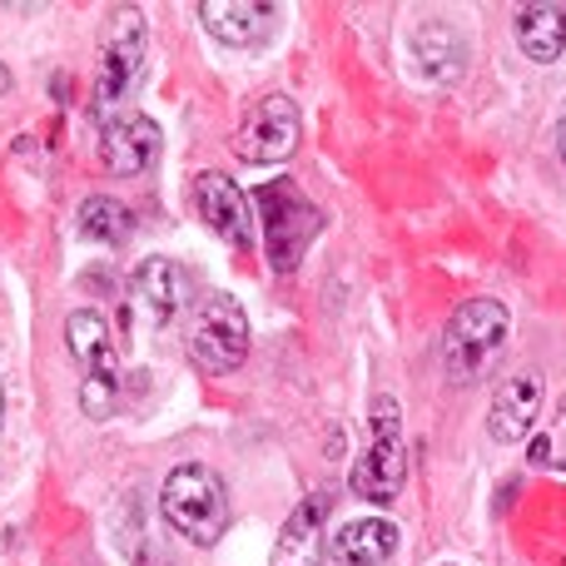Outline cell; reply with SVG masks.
<instances>
[{
  "label": "cell",
  "instance_id": "obj_15",
  "mask_svg": "<svg viewBox=\"0 0 566 566\" xmlns=\"http://www.w3.org/2000/svg\"><path fill=\"white\" fill-rule=\"evenodd\" d=\"M512 35H517L522 55L532 65H557L566 55V6L557 0H532V6H517L512 15Z\"/></svg>",
  "mask_w": 566,
  "mask_h": 566
},
{
  "label": "cell",
  "instance_id": "obj_13",
  "mask_svg": "<svg viewBox=\"0 0 566 566\" xmlns=\"http://www.w3.org/2000/svg\"><path fill=\"white\" fill-rule=\"evenodd\" d=\"M283 10L279 6H264V0H205L199 6V20L214 40L234 50H259L269 35H274Z\"/></svg>",
  "mask_w": 566,
  "mask_h": 566
},
{
  "label": "cell",
  "instance_id": "obj_22",
  "mask_svg": "<svg viewBox=\"0 0 566 566\" xmlns=\"http://www.w3.org/2000/svg\"><path fill=\"white\" fill-rule=\"evenodd\" d=\"M442 566H452V562H442Z\"/></svg>",
  "mask_w": 566,
  "mask_h": 566
},
{
  "label": "cell",
  "instance_id": "obj_4",
  "mask_svg": "<svg viewBox=\"0 0 566 566\" xmlns=\"http://www.w3.org/2000/svg\"><path fill=\"white\" fill-rule=\"evenodd\" d=\"M145 50H149L145 15L135 6L109 10V25L99 35V60H95V90H90V109L99 119L115 115V105L135 90L139 70H145Z\"/></svg>",
  "mask_w": 566,
  "mask_h": 566
},
{
  "label": "cell",
  "instance_id": "obj_9",
  "mask_svg": "<svg viewBox=\"0 0 566 566\" xmlns=\"http://www.w3.org/2000/svg\"><path fill=\"white\" fill-rule=\"evenodd\" d=\"M264 209V229H269V259H274L279 274H289V269H298V254L303 244L313 239V229H318V214H313V205H303V195L289 185V209H279V195L274 185L259 189L254 195V214Z\"/></svg>",
  "mask_w": 566,
  "mask_h": 566
},
{
  "label": "cell",
  "instance_id": "obj_14",
  "mask_svg": "<svg viewBox=\"0 0 566 566\" xmlns=\"http://www.w3.org/2000/svg\"><path fill=\"white\" fill-rule=\"evenodd\" d=\"M412 65L422 70L428 85H458L468 70V40L448 20H422L412 30Z\"/></svg>",
  "mask_w": 566,
  "mask_h": 566
},
{
  "label": "cell",
  "instance_id": "obj_7",
  "mask_svg": "<svg viewBox=\"0 0 566 566\" xmlns=\"http://www.w3.org/2000/svg\"><path fill=\"white\" fill-rule=\"evenodd\" d=\"M189 199H195V214L209 224V234H219L229 249H254V239H259L254 199H249L229 175H219V169L195 175Z\"/></svg>",
  "mask_w": 566,
  "mask_h": 566
},
{
  "label": "cell",
  "instance_id": "obj_20",
  "mask_svg": "<svg viewBox=\"0 0 566 566\" xmlns=\"http://www.w3.org/2000/svg\"><path fill=\"white\" fill-rule=\"evenodd\" d=\"M6 95H10V70L0 65V99H6Z\"/></svg>",
  "mask_w": 566,
  "mask_h": 566
},
{
  "label": "cell",
  "instance_id": "obj_11",
  "mask_svg": "<svg viewBox=\"0 0 566 566\" xmlns=\"http://www.w3.org/2000/svg\"><path fill=\"white\" fill-rule=\"evenodd\" d=\"M328 557V492H308L289 512L269 566H323Z\"/></svg>",
  "mask_w": 566,
  "mask_h": 566
},
{
  "label": "cell",
  "instance_id": "obj_5",
  "mask_svg": "<svg viewBox=\"0 0 566 566\" xmlns=\"http://www.w3.org/2000/svg\"><path fill=\"white\" fill-rule=\"evenodd\" d=\"M368 422H373V438H368V448H363V458L353 462L348 482H353V497L388 507V502L402 492V482H408V442H402L398 402L378 398L368 412Z\"/></svg>",
  "mask_w": 566,
  "mask_h": 566
},
{
  "label": "cell",
  "instance_id": "obj_3",
  "mask_svg": "<svg viewBox=\"0 0 566 566\" xmlns=\"http://www.w3.org/2000/svg\"><path fill=\"white\" fill-rule=\"evenodd\" d=\"M185 348L205 373H234L249 358V313L234 293L209 289L205 298L189 308L185 323Z\"/></svg>",
  "mask_w": 566,
  "mask_h": 566
},
{
  "label": "cell",
  "instance_id": "obj_16",
  "mask_svg": "<svg viewBox=\"0 0 566 566\" xmlns=\"http://www.w3.org/2000/svg\"><path fill=\"white\" fill-rule=\"evenodd\" d=\"M398 552V527L388 517H358L343 522L328 537V562L333 566H382Z\"/></svg>",
  "mask_w": 566,
  "mask_h": 566
},
{
  "label": "cell",
  "instance_id": "obj_17",
  "mask_svg": "<svg viewBox=\"0 0 566 566\" xmlns=\"http://www.w3.org/2000/svg\"><path fill=\"white\" fill-rule=\"evenodd\" d=\"M135 293L145 298L149 323H155V328H169L189 303V279L175 259H145L135 274Z\"/></svg>",
  "mask_w": 566,
  "mask_h": 566
},
{
  "label": "cell",
  "instance_id": "obj_18",
  "mask_svg": "<svg viewBox=\"0 0 566 566\" xmlns=\"http://www.w3.org/2000/svg\"><path fill=\"white\" fill-rule=\"evenodd\" d=\"M80 234L85 239H95V244H109V249H119V244H129V234H135V219H129V209L119 205V199H109V195H90L85 205H80Z\"/></svg>",
  "mask_w": 566,
  "mask_h": 566
},
{
  "label": "cell",
  "instance_id": "obj_19",
  "mask_svg": "<svg viewBox=\"0 0 566 566\" xmlns=\"http://www.w3.org/2000/svg\"><path fill=\"white\" fill-rule=\"evenodd\" d=\"M557 159H562V169H566V99H562V109H557Z\"/></svg>",
  "mask_w": 566,
  "mask_h": 566
},
{
  "label": "cell",
  "instance_id": "obj_8",
  "mask_svg": "<svg viewBox=\"0 0 566 566\" xmlns=\"http://www.w3.org/2000/svg\"><path fill=\"white\" fill-rule=\"evenodd\" d=\"M99 159L119 179L145 175L159 159V125L139 109H115L109 119H99Z\"/></svg>",
  "mask_w": 566,
  "mask_h": 566
},
{
  "label": "cell",
  "instance_id": "obj_1",
  "mask_svg": "<svg viewBox=\"0 0 566 566\" xmlns=\"http://www.w3.org/2000/svg\"><path fill=\"white\" fill-rule=\"evenodd\" d=\"M507 333H512L507 303L468 298L448 318V333H442V378L458 382V388L478 382L482 373L497 363V353L507 348Z\"/></svg>",
  "mask_w": 566,
  "mask_h": 566
},
{
  "label": "cell",
  "instance_id": "obj_2",
  "mask_svg": "<svg viewBox=\"0 0 566 566\" xmlns=\"http://www.w3.org/2000/svg\"><path fill=\"white\" fill-rule=\"evenodd\" d=\"M159 507H165L169 527L195 547H214L229 527V492L224 478L205 462H179L159 488Z\"/></svg>",
  "mask_w": 566,
  "mask_h": 566
},
{
  "label": "cell",
  "instance_id": "obj_6",
  "mask_svg": "<svg viewBox=\"0 0 566 566\" xmlns=\"http://www.w3.org/2000/svg\"><path fill=\"white\" fill-rule=\"evenodd\" d=\"M298 135H303V115L289 95H264L254 109L244 115L234 135V155L244 165H283L293 159L298 149Z\"/></svg>",
  "mask_w": 566,
  "mask_h": 566
},
{
  "label": "cell",
  "instance_id": "obj_21",
  "mask_svg": "<svg viewBox=\"0 0 566 566\" xmlns=\"http://www.w3.org/2000/svg\"><path fill=\"white\" fill-rule=\"evenodd\" d=\"M0 438H6V388H0Z\"/></svg>",
  "mask_w": 566,
  "mask_h": 566
},
{
  "label": "cell",
  "instance_id": "obj_12",
  "mask_svg": "<svg viewBox=\"0 0 566 566\" xmlns=\"http://www.w3.org/2000/svg\"><path fill=\"white\" fill-rule=\"evenodd\" d=\"M537 412H542V373H532V368L507 373L497 382V392H492V412H488L492 442H502V448L522 442L537 428Z\"/></svg>",
  "mask_w": 566,
  "mask_h": 566
},
{
  "label": "cell",
  "instance_id": "obj_10",
  "mask_svg": "<svg viewBox=\"0 0 566 566\" xmlns=\"http://www.w3.org/2000/svg\"><path fill=\"white\" fill-rule=\"evenodd\" d=\"M65 348L80 368V382H99V388H119V353L115 333L95 308H75L65 318Z\"/></svg>",
  "mask_w": 566,
  "mask_h": 566
}]
</instances>
